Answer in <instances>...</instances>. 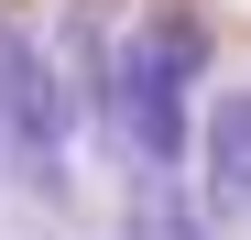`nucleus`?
Segmentation results:
<instances>
[{"mask_svg":"<svg viewBox=\"0 0 251 240\" xmlns=\"http://www.w3.org/2000/svg\"><path fill=\"white\" fill-rule=\"evenodd\" d=\"M207 66V33H197V11H153L131 44H120V66H109V120H120V153L153 175H175V153H186V76Z\"/></svg>","mask_w":251,"mask_h":240,"instance_id":"nucleus-1","label":"nucleus"},{"mask_svg":"<svg viewBox=\"0 0 251 240\" xmlns=\"http://www.w3.org/2000/svg\"><path fill=\"white\" fill-rule=\"evenodd\" d=\"M0 131L22 142V164H33V175L55 164V131H66V120H55V76L33 66L22 33H0Z\"/></svg>","mask_w":251,"mask_h":240,"instance_id":"nucleus-2","label":"nucleus"},{"mask_svg":"<svg viewBox=\"0 0 251 240\" xmlns=\"http://www.w3.org/2000/svg\"><path fill=\"white\" fill-rule=\"evenodd\" d=\"M251 208V98H207V229Z\"/></svg>","mask_w":251,"mask_h":240,"instance_id":"nucleus-3","label":"nucleus"},{"mask_svg":"<svg viewBox=\"0 0 251 240\" xmlns=\"http://www.w3.org/2000/svg\"><path fill=\"white\" fill-rule=\"evenodd\" d=\"M131 240H207V208H186L175 186H142L131 196Z\"/></svg>","mask_w":251,"mask_h":240,"instance_id":"nucleus-4","label":"nucleus"}]
</instances>
